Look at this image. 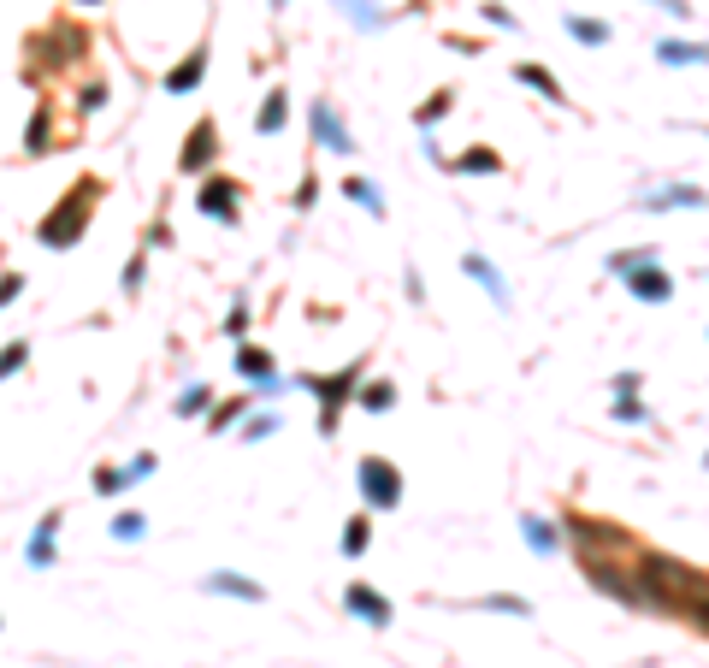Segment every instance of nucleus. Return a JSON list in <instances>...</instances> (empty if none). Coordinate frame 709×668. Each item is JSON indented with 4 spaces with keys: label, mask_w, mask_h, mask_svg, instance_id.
<instances>
[{
    "label": "nucleus",
    "mask_w": 709,
    "mask_h": 668,
    "mask_svg": "<svg viewBox=\"0 0 709 668\" xmlns=\"http://www.w3.org/2000/svg\"><path fill=\"white\" fill-rule=\"evenodd\" d=\"M461 267H467V278H479V284H485V296H491V302H497V308H509V284H503V272L491 267V261H485V255H467V261H461Z\"/></svg>",
    "instance_id": "nucleus-6"
},
{
    "label": "nucleus",
    "mask_w": 709,
    "mask_h": 668,
    "mask_svg": "<svg viewBox=\"0 0 709 668\" xmlns=\"http://www.w3.org/2000/svg\"><path fill=\"white\" fill-rule=\"evenodd\" d=\"M361 491H367L373 509H396V503H402V473L390 468L385 456H367V462H361Z\"/></svg>",
    "instance_id": "nucleus-2"
},
{
    "label": "nucleus",
    "mask_w": 709,
    "mask_h": 668,
    "mask_svg": "<svg viewBox=\"0 0 709 668\" xmlns=\"http://www.w3.org/2000/svg\"><path fill=\"white\" fill-rule=\"evenodd\" d=\"M650 6H662V12H674V18H680V12H692L686 0H650Z\"/></svg>",
    "instance_id": "nucleus-36"
},
{
    "label": "nucleus",
    "mask_w": 709,
    "mask_h": 668,
    "mask_svg": "<svg viewBox=\"0 0 709 668\" xmlns=\"http://www.w3.org/2000/svg\"><path fill=\"white\" fill-rule=\"evenodd\" d=\"M568 36L585 42V48H603V42H609V24H597V18H568Z\"/></svg>",
    "instance_id": "nucleus-17"
},
{
    "label": "nucleus",
    "mask_w": 709,
    "mask_h": 668,
    "mask_svg": "<svg viewBox=\"0 0 709 668\" xmlns=\"http://www.w3.org/2000/svg\"><path fill=\"white\" fill-rule=\"evenodd\" d=\"M24 361H30V349H24V343H6V349H0V379H6V373H18Z\"/></svg>",
    "instance_id": "nucleus-25"
},
{
    "label": "nucleus",
    "mask_w": 709,
    "mask_h": 668,
    "mask_svg": "<svg viewBox=\"0 0 709 668\" xmlns=\"http://www.w3.org/2000/svg\"><path fill=\"white\" fill-rule=\"evenodd\" d=\"M195 408H207V385H195V391L178 397V414H195Z\"/></svg>",
    "instance_id": "nucleus-30"
},
{
    "label": "nucleus",
    "mask_w": 709,
    "mask_h": 668,
    "mask_svg": "<svg viewBox=\"0 0 709 668\" xmlns=\"http://www.w3.org/2000/svg\"><path fill=\"white\" fill-rule=\"evenodd\" d=\"M361 402H367L373 414H385L390 402H396V391H390V385H367V391H361Z\"/></svg>",
    "instance_id": "nucleus-27"
},
{
    "label": "nucleus",
    "mask_w": 709,
    "mask_h": 668,
    "mask_svg": "<svg viewBox=\"0 0 709 668\" xmlns=\"http://www.w3.org/2000/svg\"><path fill=\"white\" fill-rule=\"evenodd\" d=\"M314 131H320V142L325 148H331V154H355V136L343 131V125H337V113H331V107H314Z\"/></svg>",
    "instance_id": "nucleus-7"
},
{
    "label": "nucleus",
    "mask_w": 709,
    "mask_h": 668,
    "mask_svg": "<svg viewBox=\"0 0 709 668\" xmlns=\"http://www.w3.org/2000/svg\"><path fill=\"white\" fill-rule=\"evenodd\" d=\"M125 485H136V473L130 468H101L95 473V491H101V497H113V491H125Z\"/></svg>",
    "instance_id": "nucleus-22"
},
{
    "label": "nucleus",
    "mask_w": 709,
    "mask_h": 668,
    "mask_svg": "<svg viewBox=\"0 0 709 668\" xmlns=\"http://www.w3.org/2000/svg\"><path fill=\"white\" fill-rule=\"evenodd\" d=\"M639 267H656L650 249H627V255H615V272H639Z\"/></svg>",
    "instance_id": "nucleus-26"
},
{
    "label": "nucleus",
    "mask_w": 709,
    "mask_h": 668,
    "mask_svg": "<svg viewBox=\"0 0 709 668\" xmlns=\"http://www.w3.org/2000/svg\"><path fill=\"white\" fill-rule=\"evenodd\" d=\"M284 119H290V107H284V95H266V107H260V131H284Z\"/></svg>",
    "instance_id": "nucleus-21"
},
{
    "label": "nucleus",
    "mask_w": 709,
    "mask_h": 668,
    "mask_svg": "<svg viewBox=\"0 0 709 668\" xmlns=\"http://www.w3.org/2000/svg\"><path fill=\"white\" fill-rule=\"evenodd\" d=\"M207 592H225V598L260 603V586H255V580H243V574H207Z\"/></svg>",
    "instance_id": "nucleus-12"
},
{
    "label": "nucleus",
    "mask_w": 709,
    "mask_h": 668,
    "mask_svg": "<svg viewBox=\"0 0 709 668\" xmlns=\"http://www.w3.org/2000/svg\"><path fill=\"white\" fill-rule=\"evenodd\" d=\"M237 373H249V379H260L266 391H278V385H272V355H266V349H237Z\"/></svg>",
    "instance_id": "nucleus-13"
},
{
    "label": "nucleus",
    "mask_w": 709,
    "mask_h": 668,
    "mask_svg": "<svg viewBox=\"0 0 709 668\" xmlns=\"http://www.w3.org/2000/svg\"><path fill=\"white\" fill-rule=\"evenodd\" d=\"M520 527H526V544H532V550H538V556H544V550H556V544H562V533H556V527H550V521H538V515H526V521H520Z\"/></svg>",
    "instance_id": "nucleus-16"
},
{
    "label": "nucleus",
    "mask_w": 709,
    "mask_h": 668,
    "mask_svg": "<svg viewBox=\"0 0 709 668\" xmlns=\"http://www.w3.org/2000/svg\"><path fill=\"white\" fill-rule=\"evenodd\" d=\"M343 196H349V201H361V207H367L373 219H385V201H379V190H373L367 178H349V184H343Z\"/></svg>",
    "instance_id": "nucleus-18"
},
{
    "label": "nucleus",
    "mask_w": 709,
    "mask_h": 668,
    "mask_svg": "<svg viewBox=\"0 0 709 668\" xmlns=\"http://www.w3.org/2000/svg\"><path fill=\"white\" fill-rule=\"evenodd\" d=\"M479 609H497V615H520V621L532 615V603H526V598H497V592H491V598H479Z\"/></svg>",
    "instance_id": "nucleus-23"
},
{
    "label": "nucleus",
    "mask_w": 709,
    "mask_h": 668,
    "mask_svg": "<svg viewBox=\"0 0 709 668\" xmlns=\"http://www.w3.org/2000/svg\"><path fill=\"white\" fill-rule=\"evenodd\" d=\"M266 432H278V420H272V414H260V420H249V438H266Z\"/></svg>",
    "instance_id": "nucleus-34"
},
{
    "label": "nucleus",
    "mask_w": 709,
    "mask_h": 668,
    "mask_svg": "<svg viewBox=\"0 0 709 668\" xmlns=\"http://www.w3.org/2000/svg\"><path fill=\"white\" fill-rule=\"evenodd\" d=\"M621 397H639V373H621V379H615V402Z\"/></svg>",
    "instance_id": "nucleus-32"
},
{
    "label": "nucleus",
    "mask_w": 709,
    "mask_h": 668,
    "mask_svg": "<svg viewBox=\"0 0 709 668\" xmlns=\"http://www.w3.org/2000/svg\"><path fill=\"white\" fill-rule=\"evenodd\" d=\"M367 544H373V521H367V515H355V521L343 527V556H361Z\"/></svg>",
    "instance_id": "nucleus-19"
},
{
    "label": "nucleus",
    "mask_w": 709,
    "mask_h": 668,
    "mask_svg": "<svg viewBox=\"0 0 709 668\" xmlns=\"http://www.w3.org/2000/svg\"><path fill=\"white\" fill-rule=\"evenodd\" d=\"M201 66H207V54H190L184 66H178L172 77H166V89H172V95H190L195 83H201Z\"/></svg>",
    "instance_id": "nucleus-14"
},
{
    "label": "nucleus",
    "mask_w": 709,
    "mask_h": 668,
    "mask_svg": "<svg viewBox=\"0 0 709 668\" xmlns=\"http://www.w3.org/2000/svg\"><path fill=\"white\" fill-rule=\"evenodd\" d=\"M645 207L650 213H668V207H709V196L704 190H692V184H668L662 196H645Z\"/></svg>",
    "instance_id": "nucleus-9"
},
{
    "label": "nucleus",
    "mask_w": 709,
    "mask_h": 668,
    "mask_svg": "<svg viewBox=\"0 0 709 668\" xmlns=\"http://www.w3.org/2000/svg\"><path fill=\"white\" fill-rule=\"evenodd\" d=\"M343 603H349V609H355L367 627H390V603L379 598L373 586H349V592H343Z\"/></svg>",
    "instance_id": "nucleus-4"
},
{
    "label": "nucleus",
    "mask_w": 709,
    "mask_h": 668,
    "mask_svg": "<svg viewBox=\"0 0 709 668\" xmlns=\"http://www.w3.org/2000/svg\"><path fill=\"white\" fill-rule=\"evenodd\" d=\"M42 142H48V119L36 113V125H30V154H42Z\"/></svg>",
    "instance_id": "nucleus-33"
},
{
    "label": "nucleus",
    "mask_w": 709,
    "mask_h": 668,
    "mask_svg": "<svg viewBox=\"0 0 709 668\" xmlns=\"http://www.w3.org/2000/svg\"><path fill=\"white\" fill-rule=\"evenodd\" d=\"M627 290H633L639 302H668V296H674V284H668V272H662V267L627 272Z\"/></svg>",
    "instance_id": "nucleus-5"
},
{
    "label": "nucleus",
    "mask_w": 709,
    "mask_h": 668,
    "mask_svg": "<svg viewBox=\"0 0 709 668\" xmlns=\"http://www.w3.org/2000/svg\"><path fill=\"white\" fill-rule=\"evenodd\" d=\"M355 379H361L355 367H343L337 379H308V385H314V391H320V397H325V420H320L325 432L337 426V402H343V397H355Z\"/></svg>",
    "instance_id": "nucleus-3"
},
{
    "label": "nucleus",
    "mask_w": 709,
    "mask_h": 668,
    "mask_svg": "<svg viewBox=\"0 0 709 668\" xmlns=\"http://www.w3.org/2000/svg\"><path fill=\"white\" fill-rule=\"evenodd\" d=\"M95 190H101V184H95V178H83V184H77V190H71V196H65L48 219H42V231H36V237H42L48 249H71V243L83 237L89 213H95Z\"/></svg>",
    "instance_id": "nucleus-1"
},
{
    "label": "nucleus",
    "mask_w": 709,
    "mask_h": 668,
    "mask_svg": "<svg viewBox=\"0 0 709 668\" xmlns=\"http://www.w3.org/2000/svg\"><path fill=\"white\" fill-rule=\"evenodd\" d=\"M450 101H455V95H432V101L420 107V125H438V119L450 113Z\"/></svg>",
    "instance_id": "nucleus-29"
},
{
    "label": "nucleus",
    "mask_w": 709,
    "mask_h": 668,
    "mask_svg": "<svg viewBox=\"0 0 709 668\" xmlns=\"http://www.w3.org/2000/svg\"><path fill=\"white\" fill-rule=\"evenodd\" d=\"M615 420H627V426L639 420V426H645L650 414H645V402H639V397H621V402H615Z\"/></svg>",
    "instance_id": "nucleus-28"
},
{
    "label": "nucleus",
    "mask_w": 709,
    "mask_h": 668,
    "mask_svg": "<svg viewBox=\"0 0 709 668\" xmlns=\"http://www.w3.org/2000/svg\"><path fill=\"white\" fill-rule=\"evenodd\" d=\"M213 148H219V131L201 119V125L190 131V142H184V172H201V166L213 160Z\"/></svg>",
    "instance_id": "nucleus-8"
},
{
    "label": "nucleus",
    "mask_w": 709,
    "mask_h": 668,
    "mask_svg": "<svg viewBox=\"0 0 709 668\" xmlns=\"http://www.w3.org/2000/svg\"><path fill=\"white\" fill-rule=\"evenodd\" d=\"M113 533H119V538H142V515H119Z\"/></svg>",
    "instance_id": "nucleus-31"
},
{
    "label": "nucleus",
    "mask_w": 709,
    "mask_h": 668,
    "mask_svg": "<svg viewBox=\"0 0 709 668\" xmlns=\"http://www.w3.org/2000/svg\"><path fill=\"white\" fill-rule=\"evenodd\" d=\"M231 196H237L231 184H207V190H201V213H207V219H219V225H237V207H231Z\"/></svg>",
    "instance_id": "nucleus-10"
},
{
    "label": "nucleus",
    "mask_w": 709,
    "mask_h": 668,
    "mask_svg": "<svg viewBox=\"0 0 709 668\" xmlns=\"http://www.w3.org/2000/svg\"><path fill=\"white\" fill-rule=\"evenodd\" d=\"M461 172H497V154L491 148H473V154H461Z\"/></svg>",
    "instance_id": "nucleus-24"
},
{
    "label": "nucleus",
    "mask_w": 709,
    "mask_h": 668,
    "mask_svg": "<svg viewBox=\"0 0 709 668\" xmlns=\"http://www.w3.org/2000/svg\"><path fill=\"white\" fill-rule=\"evenodd\" d=\"M54 527H60V515H48V521L36 527V538H30V562H36V568L54 556Z\"/></svg>",
    "instance_id": "nucleus-20"
},
{
    "label": "nucleus",
    "mask_w": 709,
    "mask_h": 668,
    "mask_svg": "<svg viewBox=\"0 0 709 668\" xmlns=\"http://www.w3.org/2000/svg\"><path fill=\"white\" fill-rule=\"evenodd\" d=\"M515 77H520V83H526V89H538L544 101H562V83H556V77H550V71H544V66H520Z\"/></svg>",
    "instance_id": "nucleus-15"
},
{
    "label": "nucleus",
    "mask_w": 709,
    "mask_h": 668,
    "mask_svg": "<svg viewBox=\"0 0 709 668\" xmlns=\"http://www.w3.org/2000/svg\"><path fill=\"white\" fill-rule=\"evenodd\" d=\"M656 54H662V66H709V48H704V42H680V36H674V42H662Z\"/></svg>",
    "instance_id": "nucleus-11"
},
{
    "label": "nucleus",
    "mask_w": 709,
    "mask_h": 668,
    "mask_svg": "<svg viewBox=\"0 0 709 668\" xmlns=\"http://www.w3.org/2000/svg\"><path fill=\"white\" fill-rule=\"evenodd\" d=\"M18 290H24V284H18V278H0V308H6V302H12V296H18Z\"/></svg>",
    "instance_id": "nucleus-35"
},
{
    "label": "nucleus",
    "mask_w": 709,
    "mask_h": 668,
    "mask_svg": "<svg viewBox=\"0 0 709 668\" xmlns=\"http://www.w3.org/2000/svg\"><path fill=\"white\" fill-rule=\"evenodd\" d=\"M704 462H709V456H704Z\"/></svg>",
    "instance_id": "nucleus-38"
},
{
    "label": "nucleus",
    "mask_w": 709,
    "mask_h": 668,
    "mask_svg": "<svg viewBox=\"0 0 709 668\" xmlns=\"http://www.w3.org/2000/svg\"><path fill=\"white\" fill-rule=\"evenodd\" d=\"M272 6H284V0H272Z\"/></svg>",
    "instance_id": "nucleus-37"
}]
</instances>
